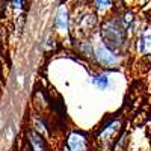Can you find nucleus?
Here are the masks:
<instances>
[{
    "mask_svg": "<svg viewBox=\"0 0 151 151\" xmlns=\"http://www.w3.org/2000/svg\"><path fill=\"white\" fill-rule=\"evenodd\" d=\"M101 40L104 45L112 50V52H118L125 45L127 41V29L122 26L121 20L109 18L101 24Z\"/></svg>",
    "mask_w": 151,
    "mask_h": 151,
    "instance_id": "f257e3e1",
    "label": "nucleus"
},
{
    "mask_svg": "<svg viewBox=\"0 0 151 151\" xmlns=\"http://www.w3.org/2000/svg\"><path fill=\"white\" fill-rule=\"evenodd\" d=\"M95 15L94 14H85L80 20H79V29L83 32V33H88V32H92V29L95 27Z\"/></svg>",
    "mask_w": 151,
    "mask_h": 151,
    "instance_id": "20e7f679",
    "label": "nucleus"
},
{
    "mask_svg": "<svg viewBox=\"0 0 151 151\" xmlns=\"http://www.w3.org/2000/svg\"><path fill=\"white\" fill-rule=\"evenodd\" d=\"M112 5V0H95V6L98 11H103Z\"/></svg>",
    "mask_w": 151,
    "mask_h": 151,
    "instance_id": "1a4fd4ad",
    "label": "nucleus"
},
{
    "mask_svg": "<svg viewBox=\"0 0 151 151\" xmlns=\"http://www.w3.org/2000/svg\"><path fill=\"white\" fill-rule=\"evenodd\" d=\"M137 50L144 55H151V32H145L139 36Z\"/></svg>",
    "mask_w": 151,
    "mask_h": 151,
    "instance_id": "423d86ee",
    "label": "nucleus"
},
{
    "mask_svg": "<svg viewBox=\"0 0 151 151\" xmlns=\"http://www.w3.org/2000/svg\"><path fill=\"white\" fill-rule=\"evenodd\" d=\"M35 127L38 132H41V133H45L47 132V127H45V122L41 121V119H35Z\"/></svg>",
    "mask_w": 151,
    "mask_h": 151,
    "instance_id": "9d476101",
    "label": "nucleus"
},
{
    "mask_svg": "<svg viewBox=\"0 0 151 151\" xmlns=\"http://www.w3.org/2000/svg\"><path fill=\"white\" fill-rule=\"evenodd\" d=\"M92 83L98 88L100 91H104L106 88L109 86V77L106 74H97L92 77Z\"/></svg>",
    "mask_w": 151,
    "mask_h": 151,
    "instance_id": "6e6552de",
    "label": "nucleus"
},
{
    "mask_svg": "<svg viewBox=\"0 0 151 151\" xmlns=\"http://www.w3.org/2000/svg\"><path fill=\"white\" fill-rule=\"evenodd\" d=\"M95 59L100 65L103 67H115L118 62H119V58L115 55V52H112V50H109L106 45H100L95 48Z\"/></svg>",
    "mask_w": 151,
    "mask_h": 151,
    "instance_id": "f03ea898",
    "label": "nucleus"
},
{
    "mask_svg": "<svg viewBox=\"0 0 151 151\" xmlns=\"http://www.w3.org/2000/svg\"><path fill=\"white\" fill-rule=\"evenodd\" d=\"M70 151H85V136L80 133H71L68 137Z\"/></svg>",
    "mask_w": 151,
    "mask_h": 151,
    "instance_id": "7ed1b4c3",
    "label": "nucleus"
},
{
    "mask_svg": "<svg viewBox=\"0 0 151 151\" xmlns=\"http://www.w3.org/2000/svg\"><path fill=\"white\" fill-rule=\"evenodd\" d=\"M11 5H12V8H14L15 11H18L23 6V0H11Z\"/></svg>",
    "mask_w": 151,
    "mask_h": 151,
    "instance_id": "9b49d317",
    "label": "nucleus"
},
{
    "mask_svg": "<svg viewBox=\"0 0 151 151\" xmlns=\"http://www.w3.org/2000/svg\"><path fill=\"white\" fill-rule=\"evenodd\" d=\"M55 24H56V27L60 29V30H67L68 29V11L67 9H64V8L59 9L58 15H56V20H55Z\"/></svg>",
    "mask_w": 151,
    "mask_h": 151,
    "instance_id": "0eeeda50",
    "label": "nucleus"
},
{
    "mask_svg": "<svg viewBox=\"0 0 151 151\" xmlns=\"http://www.w3.org/2000/svg\"><path fill=\"white\" fill-rule=\"evenodd\" d=\"M27 137H29V144L33 151H45V142L41 134H38L36 132H29Z\"/></svg>",
    "mask_w": 151,
    "mask_h": 151,
    "instance_id": "39448f33",
    "label": "nucleus"
}]
</instances>
